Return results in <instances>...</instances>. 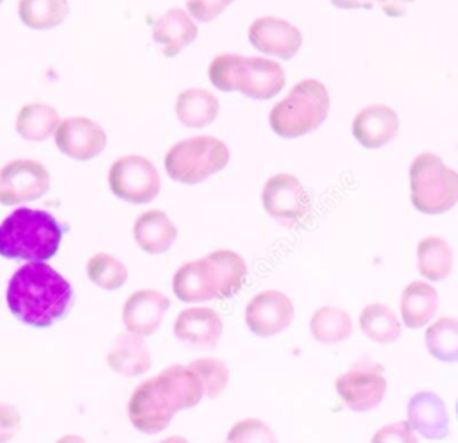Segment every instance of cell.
<instances>
[{
	"instance_id": "cell-1",
	"label": "cell",
	"mask_w": 458,
	"mask_h": 443,
	"mask_svg": "<svg viewBox=\"0 0 458 443\" xmlns=\"http://www.w3.org/2000/svg\"><path fill=\"white\" fill-rule=\"evenodd\" d=\"M72 298L70 282L47 263L20 266L5 289L9 311L32 327H48L63 318Z\"/></svg>"
},
{
	"instance_id": "cell-2",
	"label": "cell",
	"mask_w": 458,
	"mask_h": 443,
	"mask_svg": "<svg viewBox=\"0 0 458 443\" xmlns=\"http://www.w3.org/2000/svg\"><path fill=\"white\" fill-rule=\"evenodd\" d=\"M63 227L54 214L43 209L18 207L0 223V255L45 263L55 255Z\"/></svg>"
},
{
	"instance_id": "cell-3",
	"label": "cell",
	"mask_w": 458,
	"mask_h": 443,
	"mask_svg": "<svg viewBox=\"0 0 458 443\" xmlns=\"http://www.w3.org/2000/svg\"><path fill=\"white\" fill-rule=\"evenodd\" d=\"M329 105L331 98L326 86L315 79H304L270 109L268 123L281 138H299L322 125Z\"/></svg>"
},
{
	"instance_id": "cell-4",
	"label": "cell",
	"mask_w": 458,
	"mask_h": 443,
	"mask_svg": "<svg viewBox=\"0 0 458 443\" xmlns=\"http://www.w3.org/2000/svg\"><path fill=\"white\" fill-rule=\"evenodd\" d=\"M410 198L417 211L440 214L458 204V171L437 154L422 152L410 164Z\"/></svg>"
},
{
	"instance_id": "cell-5",
	"label": "cell",
	"mask_w": 458,
	"mask_h": 443,
	"mask_svg": "<svg viewBox=\"0 0 458 443\" xmlns=\"http://www.w3.org/2000/svg\"><path fill=\"white\" fill-rule=\"evenodd\" d=\"M229 163L227 145L213 136H195L177 141L165 155L168 177L182 184H199L222 171Z\"/></svg>"
},
{
	"instance_id": "cell-6",
	"label": "cell",
	"mask_w": 458,
	"mask_h": 443,
	"mask_svg": "<svg viewBox=\"0 0 458 443\" xmlns=\"http://www.w3.org/2000/svg\"><path fill=\"white\" fill-rule=\"evenodd\" d=\"M111 193L129 204H148L159 189L161 179L156 166L141 155L118 157L107 173Z\"/></svg>"
},
{
	"instance_id": "cell-7",
	"label": "cell",
	"mask_w": 458,
	"mask_h": 443,
	"mask_svg": "<svg viewBox=\"0 0 458 443\" xmlns=\"http://www.w3.org/2000/svg\"><path fill=\"white\" fill-rule=\"evenodd\" d=\"M335 388L351 411H370L381 404L386 393L383 366L372 361H361L338 375Z\"/></svg>"
},
{
	"instance_id": "cell-8",
	"label": "cell",
	"mask_w": 458,
	"mask_h": 443,
	"mask_svg": "<svg viewBox=\"0 0 458 443\" xmlns=\"http://www.w3.org/2000/svg\"><path fill=\"white\" fill-rule=\"evenodd\" d=\"M261 204L267 214L279 223L295 225L308 214L311 200L295 175L276 173L263 184Z\"/></svg>"
},
{
	"instance_id": "cell-9",
	"label": "cell",
	"mask_w": 458,
	"mask_h": 443,
	"mask_svg": "<svg viewBox=\"0 0 458 443\" xmlns=\"http://www.w3.org/2000/svg\"><path fill=\"white\" fill-rule=\"evenodd\" d=\"M50 189L48 170L34 159H14L0 170V204L20 205L41 198Z\"/></svg>"
},
{
	"instance_id": "cell-10",
	"label": "cell",
	"mask_w": 458,
	"mask_h": 443,
	"mask_svg": "<svg viewBox=\"0 0 458 443\" xmlns=\"http://www.w3.org/2000/svg\"><path fill=\"white\" fill-rule=\"evenodd\" d=\"M295 316L292 300L279 289H265L254 295L245 307V325L256 336L268 338L283 332Z\"/></svg>"
},
{
	"instance_id": "cell-11",
	"label": "cell",
	"mask_w": 458,
	"mask_h": 443,
	"mask_svg": "<svg viewBox=\"0 0 458 443\" xmlns=\"http://www.w3.org/2000/svg\"><path fill=\"white\" fill-rule=\"evenodd\" d=\"M177 411L159 391L154 377L143 380L127 402V416L132 427L143 434H157L166 429Z\"/></svg>"
},
{
	"instance_id": "cell-12",
	"label": "cell",
	"mask_w": 458,
	"mask_h": 443,
	"mask_svg": "<svg viewBox=\"0 0 458 443\" xmlns=\"http://www.w3.org/2000/svg\"><path fill=\"white\" fill-rule=\"evenodd\" d=\"M54 139L64 155L77 161H89L100 155L107 145L104 129L86 116L61 120Z\"/></svg>"
},
{
	"instance_id": "cell-13",
	"label": "cell",
	"mask_w": 458,
	"mask_h": 443,
	"mask_svg": "<svg viewBox=\"0 0 458 443\" xmlns=\"http://www.w3.org/2000/svg\"><path fill=\"white\" fill-rule=\"evenodd\" d=\"M250 45L279 59H292L302 45L301 30L290 21L277 16H261L256 18L249 27Z\"/></svg>"
},
{
	"instance_id": "cell-14",
	"label": "cell",
	"mask_w": 458,
	"mask_h": 443,
	"mask_svg": "<svg viewBox=\"0 0 458 443\" xmlns=\"http://www.w3.org/2000/svg\"><path fill=\"white\" fill-rule=\"evenodd\" d=\"M168 307L170 300L161 291L138 289L127 297L122 309V322L131 334L145 338L159 329Z\"/></svg>"
},
{
	"instance_id": "cell-15",
	"label": "cell",
	"mask_w": 458,
	"mask_h": 443,
	"mask_svg": "<svg viewBox=\"0 0 458 443\" xmlns=\"http://www.w3.org/2000/svg\"><path fill=\"white\" fill-rule=\"evenodd\" d=\"M286 75L279 63L267 57H245L240 66L236 91L254 100H268L281 93Z\"/></svg>"
},
{
	"instance_id": "cell-16",
	"label": "cell",
	"mask_w": 458,
	"mask_h": 443,
	"mask_svg": "<svg viewBox=\"0 0 458 443\" xmlns=\"http://www.w3.org/2000/svg\"><path fill=\"white\" fill-rule=\"evenodd\" d=\"M174 295L186 304L218 298V277L208 257L188 261L177 268L172 279Z\"/></svg>"
},
{
	"instance_id": "cell-17",
	"label": "cell",
	"mask_w": 458,
	"mask_h": 443,
	"mask_svg": "<svg viewBox=\"0 0 458 443\" xmlns=\"http://www.w3.org/2000/svg\"><path fill=\"white\" fill-rule=\"evenodd\" d=\"M399 132L397 113L385 104H370L352 118V136L365 148H381Z\"/></svg>"
},
{
	"instance_id": "cell-18",
	"label": "cell",
	"mask_w": 458,
	"mask_h": 443,
	"mask_svg": "<svg viewBox=\"0 0 458 443\" xmlns=\"http://www.w3.org/2000/svg\"><path fill=\"white\" fill-rule=\"evenodd\" d=\"M224 332L220 314L209 307H190L177 314L174 322L175 338L195 348L216 347Z\"/></svg>"
},
{
	"instance_id": "cell-19",
	"label": "cell",
	"mask_w": 458,
	"mask_h": 443,
	"mask_svg": "<svg viewBox=\"0 0 458 443\" xmlns=\"http://www.w3.org/2000/svg\"><path fill=\"white\" fill-rule=\"evenodd\" d=\"M408 423L426 439H442L449 434V416L444 400L433 391L415 393L406 407Z\"/></svg>"
},
{
	"instance_id": "cell-20",
	"label": "cell",
	"mask_w": 458,
	"mask_h": 443,
	"mask_svg": "<svg viewBox=\"0 0 458 443\" xmlns=\"http://www.w3.org/2000/svg\"><path fill=\"white\" fill-rule=\"evenodd\" d=\"M159 391L175 411L195 407L204 397L200 377L182 364H172L154 377Z\"/></svg>"
},
{
	"instance_id": "cell-21",
	"label": "cell",
	"mask_w": 458,
	"mask_h": 443,
	"mask_svg": "<svg viewBox=\"0 0 458 443\" xmlns=\"http://www.w3.org/2000/svg\"><path fill=\"white\" fill-rule=\"evenodd\" d=\"M199 29L188 11L172 7L154 21L152 38L166 57L177 55L197 39Z\"/></svg>"
},
{
	"instance_id": "cell-22",
	"label": "cell",
	"mask_w": 458,
	"mask_h": 443,
	"mask_svg": "<svg viewBox=\"0 0 458 443\" xmlns=\"http://www.w3.org/2000/svg\"><path fill=\"white\" fill-rule=\"evenodd\" d=\"M136 245L147 254H165L177 239V227L165 211L150 209L141 213L132 227Z\"/></svg>"
},
{
	"instance_id": "cell-23",
	"label": "cell",
	"mask_w": 458,
	"mask_h": 443,
	"mask_svg": "<svg viewBox=\"0 0 458 443\" xmlns=\"http://www.w3.org/2000/svg\"><path fill=\"white\" fill-rule=\"evenodd\" d=\"M107 366L125 377L143 375L152 366L150 350L141 336L136 334H120L116 336L113 347L106 357Z\"/></svg>"
},
{
	"instance_id": "cell-24",
	"label": "cell",
	"mask_w": 458,
	"mask_h": 443,
	"mask_svg": "<svg viewBox=\"0 0 458 443\" xmlns=\"http://www.w3.org/2000/svg\"><path fill=\"white\" fill-rule=\"evenodd\" d=\"M401 318L408 329L424 327L438 309L437 289L424 280L410 282L399 300Z\"/></svg>"
},
{
	"instance_id": "cell-25",
	"label": "cell",
	"mask_w": 458,
	"mask_h": 443,
	"mask_svg": "<svg viewBox=\"0 0 458 443\" xmlns=\"http://www.w3.org/2000/svg\"><path fill=\"white\" fill-rule=\"evenodd\" d=\"M218 111V98L202 88L184 89L175 98V116L182 125L191 129H200L213 123Z\"/></svg>"
},
{
	"instance_id": "cell-26",
	"label": "cell",
	"mask_w": 458,
	"mask_h": 443,
	"mask_svg": "<svg viewBox=\"0 0 458 443\" xmlns=\"http://www.w3.org/2000/svg\"><path fill=\"white\" fill-rule=\"evenodd\" d=\"M417 268L431 282L449 277L453 268V250L440 236H426L417 245Z\"/></svg>"
},
{
	"instance_id": "cell-27",
	"label": "cell",
	"mask_w": 458,
	"mask_h": 443,
	"mask_svg": "<svg viewBox=\"0 0 458 443\" xmlns=\"http://www.w3.org/2000/svg\"><path fill=\"white\" fill-rule=\"evenodd\" d=\"M59 113L41 102L25 104L16 114V132L27 141H43L55 134L59 127Z\"/></svg>"
},
{
	"instance_id": "cell-28",
	"label": "cell",
	"mask_w": 458,
	"mask_h": 443,
	"mask_svg": "<svg viewBox=\"0 0 458 443\" xmlns=\"http://www.w3.org/2000/svg\"><path fill=\"white\" fill-rule=\"evenodd\" d=\"M310 332L322 345H336L352 334V320L336 305H322L311 314Z\"/></svg>"
},
{
	"instance_id": "cell-29",
	"label": "cell",
	"mask_w": 458,
	"mask_h": 443,
	"mask_svg": "<svg viewBox=\"0 0 458 443\" xmlns=\"http://www.w3.org/2000/svg\"><path fill=\"white\" fill-rule=\"evenodd\" d=\"M218 277V298H229L240 291L247 277L243 257L233 250H215L206 255Z\"/></svg>"
},
{
	"instance_id": "cell-30",
	"label": "cell",
	"mask_w": 458,
	"mask_h": 443,
	"mask_svg": "<svg viewBox=\"0 0 458 443\" xmlns=\"http://www.w3.org/2000/svg\"><path fill=\"white\" fill-rule=\"evenodd\" d=\"M360 329L367 338L377 343H394L401 336L397 314L385 304H369L360 313Z\"/></svg>"
},
{
	"instance_id": "cell-31",
	"label": "cell",
	"mask_w": 458,
	"mask_h": 443,
	"mask_svg": "<svg viewBox=\"0 0 458 443\" xmlns=\"http://www.w3.org/2000/svg\"><path fill=\"white\" fill-rule=\"evenodd\" d=\"M68 0H18L20 20L36 30L61 25L68 16Z\"/></svg>"
},
{
	"instance_id": "cell-32",
	"label": "cell",
	"mask_w": 458,
	"mask_h": 443,
	"mask_svg": "<svg viewBox=\"0 0 458 443\" xmlns=\"http://www.w3.org/2000/svg\"><path fill=\"white\" fill-rule=\"evenodd\" d=\"M426 348L442 363H458V320L442 316L426 329Z\"/></svg>"
},
{
	"instance_id": "cell-33",
	"label": "cell",
	"mask_w": 458,
	"mask_h": 443,
	"mask_svg": "<svg viewBox=\"0 0 458 443\" xmlns=\"http://www.w3.org/2000/svg\"><path fill=\"white\" fill-rule=\"evenodd\" d=\"M86 273L95 286L106 291L120 289L129 275L127 266L120 259L106 252H98L88 259Z\"/></svg>"
},
{
	"instance_id": "cell-34",
	"label": "cell",
	"mask_w": 458,
	"mask_h": 443,
	"mask_svg": "<svg viewBox=\"0 0 458 443\" xmlns=\"http://www.w3.org/2000/svg\"><path fill=\"white\" fill-rule=\"evenodd\" d=\"M188 366L200 377L208 398H218L229 384V368L222 359L199 357Z\"/></svg>"
},
{
	"instance_id": "cell-35",
	"label": "cell",
	"mask_w": 458,
	"mask_h": 443,
	"mask_svg": "<svg viewBox=\"0 0 458 443\" xmlns=\"http://www.w3.org/2000/svg\"><path fill=\"white\" fill-rule=\"evenodd\" d=\"M243 55L240 54H220L209 64V80L220 91H236L238 73Z\"/></svg>"
},
{
	"instance_id": "cell-36",
	"label": "cell",
	"mask_w": 458,
	"mask_h": 443,
	"mask_svg": "<svg viewBox=\"0 0 458 443\" xmlns=\"http://www.w3.org/2000/svg\"><path fill=\"white\" fill-rule=\"evenodd\" d=\"M227 443H277L272 429L258 418H243L227 432Z\"/></svg>"
},
{
	"instance_id": "cell-37",
	"label": "cell",
	"mask_w": 458,
	"mask_h": 443,
	"mask_svg": "<svg viewBox=\"0 0 458 443\" xmlns=\"http://www.w3.org/2000/svg\"><path fill=\"white\" fill-rule=\"evenodd\" d=\"M233 2L234 0H186V11L195 21L209 23Z\"/></svg>"
},
{
	"instance_id": "cell-38",
	"label": "cell",
	"mask_w": 458,
	"mask_h": 443,
	"mask_svg": "<svg viewBox=\"0 0 458 443\" xmlns=\"http://www.w3.org/2000/svg\"><path fill=\"white\" fill-rule=\"evenodd\" d=\"M370 443H419V441L408 422H394L377 429Z\"/></svg>"
},
{
	"instance_id": "cell-39",
	"label": "cell",
	"mask_w": 458,
	"mask_h": 443,
	"mask_svg": "<svg viewBox=\"0 0 458 443\" xmlns=\"http://www.w3.org/2000/svg\"><path fill=\"white\" fill-rule=\"evenodd\" d=\"M21 427V414L11 404L0 402V443H9Z\"/></svg>"
},
{
	"instance_id": "cell-40",
	"label": "cell",
	"mask_w": 458,
	"mask_h": 443,
	"mask_svg": "<svg viewBox=\"0 0 458 443\" xmlns=\"http://www.w3.org/2000/svg\"><path fill=\"white\" fill-rule=\"evenodd\" d=\"M372 2H377L381 11L386 14V16H392V18H399V16H404L406 11H408V5L415 0H372Z\"/></svg>"
},
{
	"instance_id": "cell-41",
	"label": "cell",
	"mask_w": 458,
	"mask_h": 443,
	"mask_svg": "<svg viewBox=\"0 0 458 443\" xmlns=\"http://www.w3.org/2000/svg\"><path fill=\"white\" fill-rule=\"evenodd\" d=\"M338 9H370L372 0H331Z\"/></svg>"
},
{
	"instance_id": "cell-42",
	"label": "cell",
	"mask_w": 458,
	"mask_h": 443,
	"mask_svg": "<svg viewBox=\"0 0 458 443\" xmlns=\"http://www.w3.org/2000/svg\"><path fill=\"white\" fill-rule=\"evenodd\" d=\"M55 443H86V439L77 434H66V436H61Z\"/></svg>"
},
{
	"instance_id": "cell-43",
	"label": "cell",
	"mask_w": 458,
	"mask_h": 443,
	"mask_svg": "<svg viewBox=\"0 0 458 443\" xmlns=\"http://www.w3.org/2000/svg\"><path fill=\"white\" fill-rule=\"evenodd\" d=\"M156 443H190V441L182 436H168V438H165L161 441H156Z\"/></svg>"
},
{
	"instance_id": "cell-44",
	"label": "cell",
	"mask_w": 458,
	"mask_h": 443,
	"mask_svg": "<svg viewBox=\"0 0 458 443\" xmlns=\"http://www.w3.org/2000/svg\"><path fill=\"white\" fill-rule=\"evenodd\" d=\"M456 414H458V402H456Z\"/></svg>"
},
{
	"instance_id": "cell-45",
	"label": "cell",
	"mask_w": 458,
	"mask_h": 443,
	"mask_svg": "<svg viewBox=\"0 0 458 443\" xmlns=\"http://www.w3.org/2000/svg\"><path fill=\"white\" fill-rule=\"evenodd\" d=\"M0 4H2V0H0Z\"/></svg>"
}]
</instances>
